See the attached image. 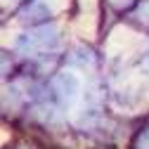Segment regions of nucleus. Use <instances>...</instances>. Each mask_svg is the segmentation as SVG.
<instances>
[{
	"label": "nucleus",
	"instance_id": "nucleus-1",
	"mask_svg": "<svg viewBox=\"0 0 149 149\" xmlns=\"http://www.w3.org/2000/svg\"><path fill=\"white\" fill-rule=\"evenodd\" d=\"M142 17H147V19H149V3L142 7Z\"/></svg>",
	"mask_w": 149,
	"mask_h": 149
}]
</instances>
